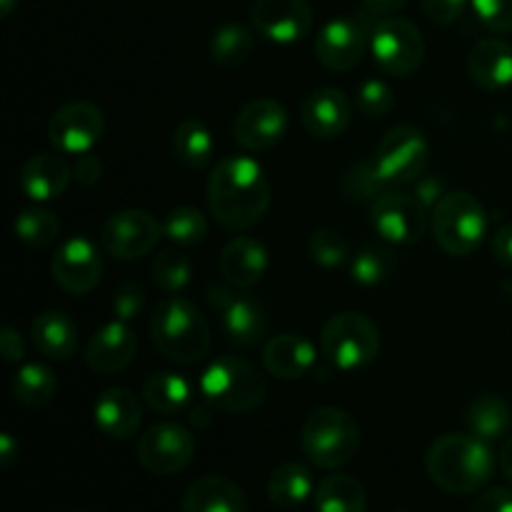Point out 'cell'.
Wrapping results in <instances>:
<instances>
[{
  "label": "cell",
  "instance_id": "1",
  "mask_svg": "<svg viewBox=\"0 0 512 512\" xmlns=\"http://www.w3.org/2000/svg\"><path fill=\"white\" fill-rule=\"evenodd\" d=\"M208 205L213 218L228 230H248L270 208V183L258 160L230 155L220 160L208 180Z\"/></svg>",
  "mask_w": 512,
  "mask_h": 512
},
{
  "label": "cell",
  "instance_id": "2",
  "mask_svg": "<svg viewBox=\"0 0 512 512\" xmlns=\"http://www.w3.org/2000/svg\"><path fill=\"white\" fill-rule=\"evenodd\" d=\"M425 470L440 490L453 495L478 493L495 473L490 443L473 433H448L425 453Z\"/></svg>",
  "mask_w": 512,
  "mask_h": 512
},
{
  "label": "cell",
  "instance_id": "3",
  "mask_svg": "<svg viewBox=\"0 0 512 512\" xmlns=\"http://www.w3.org/2000/svg\"><path fill=\"white\" fill-rule=\"evenodd\" d=\"M150 338L165 358L183 365L200 363L213 345L205 318L190 300L180 295H168L153 310Z\"/></svg>",
  "mask_w": 512,
  "mask_h": 512
},
{
  "label": "cell",
  "instance_id": "4",
  "mask_svg": "<svg viewBox=\"0 0 512 512\" xmlns=\"http://www.w3.org/2000/svg\"><path fill=\"white\" fill-rule=\"evenodd\" d=\"M300 448L315 468L338 470L358 455L360 428L348 410L318 408L305 418Z\"/></svg>",
  "mask_w": 512,
  "mask_h": 512
},
{
  "label": "cell",
  "instance_id": "5",
  "mask_svg": "<svg viewBox=\"0 0 512 512\" xmlns=\"http://www.w3.org/2000/svg\"><path fill=\"white\" fill-rule=\"evenodd\" d=\"M200 393L210 408L223 413H250L265 400V380L248 360L223 355L200 375Z\"/></svg>",
  "mask_w": 512,
  "mask_h": 512
},
{
  "label": "cell",
  "instance_id": "6",
  "mask_svg": "<svg viewBox=\"0 0 512 512\" xmlns=\"http://www.w3.org/2000/svg\"><path fill=\"white\" fill-rule=\"evenodd\" d=\"M430 230L445 253L463 258L483 243L488 215L475 195L448 193L430 213Z\"/></svg>",
  "mask_w": 512,
  "mask_h": 512
},
{
  "label": "cell",
  "instance_id": "7",
  "mask_svg": "<svg viewBox=\"0 0 512 512\" xmlns=\"http://www.w3.org/2000/svg\"><path fill=\"white\" fill-rule=\"evenodd\" d=\"M320 350L338 370H358L373 363L380 353V333L363 313H338L323 325Z\"/></svg>",
  "mask_w": 512,
  "mask_h": 512
},
{
  "label": "cell",
  "instance_id": "8",
  "mask_svg": "<svg viewBox=\"0 0 512 512\" xmlns=\"http://www.w3.org/2000/svg\"><path fill=\"white\" fill-rule=\"evenodd\" d=\"M370 53L385 73L408 78L423 65L425 40L410 20L393 15V18L380 20L373 28Z\"/></svg>",
  "mask_w": 512,
  "mask_h": 512
},
{
  "label": "cell",
  "instance_id": "9",
  "mask_svg": "<svg viewBox=\"0 0 512 512\" xmlns=\"http://www.w3.org/2000/svg\"><path fill=\"white\" fill-rule=\"evenodd\" d=\"M195 438L188 428L175 423H160L145 430L138 443V463L148 473L168 478L178 475L193 463Z\"/></svg>",
  "mask_w": 512,
  "mask_h": 512
},
{
  "label": "cell",
  "instance_id": "10",
  "mask_svg": "<svg viewBox=\"0 0 512 512\" xmlns=\"http://www.w3.org/2000/svg\"><path fill=\"white\" fill-rule=\"evenodd\" d=\"M105 133V115L98 105L75 100L53 113L48 123V138L58 153L83 155L95 148Z\"/></svg>",
  "mask_w": 512,
  "mask_h": 512
},
{
  "label": "cell",
  "instance_id": "11",
  "mask_svg": "<svg viewBox=\"0 0 512 512\" xmlns=\"http://www.w3.org/2000/svg\"><path fill=\"white\" fill-rule=\"evenodd\" d=\"M430 210L415 195L388 190L370 203V220L373 228L388 243L413 245L418 243L428 228Z\"/></svg>",
  "mask_w": 512,
  "mask_h": 512
},
{
  "label": "cell",
  "instance_id": "12",
  "mask_svg": "<svg viewBox=\"0 0 512 512\" xmlns=\"http://www.w3.org/2000/svg\"><path fill=\"white\" fill-rule=\"evenodd\" d=\"M163 225L148 210H120L105 220L100 243L105 253L118 260H138L158 245Z\"/></svg>",
  "mask_w": 512,
  "mask_h": 512
},
{
  "label": "cell",
  "instance_id": "13",
  "mask_svg": "<svg viewBox=\"0 0 512 512\" xmlns=\"http://www.w3.org/2000/svg\"><path fill=\"white\" fill-rule=\"evenodd\" d=\"M428 155L430 148L425 135L413 125H398L385 133L375 160L390 183H415L423 178Z\"/></svg>",
  "mask_w": 512,
  "mask_h": 512
},
{
  "label": "cell",
  "instance_id": "14",
  "mask_svg": "<svg viewBox=\"0 0 512 512\" xmlns=\"http://www.w3.org/2000/svg\"><path fill=\"white\" fill-rule=\"evenodd\" d=\"M208 303L218 313L223 333L228 335L230 343L250 348V345L260 343V338L268 330V318H265L263 305L255 298L235 295L233 290L213 285V288H208Z\"/></svg>",
  "mask_w": 512,
  "mask_h": 512
},
{
  "label": "cell",
  "instance_id": "15",
  "mask_svg": "<svg viewBox=\"0 0 512 512\" xmlns=\"http://www.w3.org/2000/svg\"><path fill=\"white\" fill-rule=\"evenodd\" d=\"M250 20L263 38L290 45L310 33L313 8L308 0H253Z\"/></svg>",
  "mask_w": 512,
  "mask_h": 512
},
{
  "label": "cell",
  "instance_id": "16",
  "mask_svg": "<svg viewBox=\"0 0 512 512\" xmlns=\"http://www.w3.org/2000/svg\"><path fill=\"white\" fill-rule=\"evenodd\" d=\"M288 130V113L285 105L273 98H255L240 108L235 115L233 135L245 150H270L285 138Z\"/></svg>",
  "mask_w": 512,
  "mask_h": 512
},
{
  "label": "cell",
  "instance_id": "17",
  "mask_svg": "<svg viewBox=\"0 0 512 512\" xmlns=\"http://www.w3.org/2000/svg\"><path fill=\"white\" fill-rule=\"evenodd\" d=\"M53 280L70 295H85L100 283L103 258L88 238H70L55 250Z\"/></svg>",
  "mask_w": 512,
  "mask_h": 512
},
{
  "label": "cell",
  "instance_id": "18",
  "mask_svg": "<svg viewBox=\"0 0 512 512\" xmlns=\"http://www.w3.org/2000/svg\"><path fill=\"white\" fill-rule=\"evenodd\" d=\"M138 353V335L128 323L113 320L95 330L85 345V363L100 375H113L128 368Z\"/></svg>",
  "mask_w": 512,
  "mask_h": 512
},
{
  "label": "cell",
  "instance_id": "19",
  "mask_svg": "<svg viewBox=\"0 0 512 512\" xmlns=\"http://www.w3.org/2000/svg\"><path fill=\"white\" fill-rule=\"evenodd\" d=\"M365 30L353 18L328 20L315 38V55L330 70H353L363 60Z\"/></svg>",
  "mask_w": 512,
  "mask_h": 512
},
{
  "label": "cell",
  "instance_id": "20",
  "mask_svg": "<svg viewBox=\"0 0 512 512\" xmlns=\"http://www.w3.org/2000/svg\"><path fill=\"white\" fill-rule=\"evenodd\" d=\"M300 118H303L305 130L313 138L330 140L345 133L350 118H353V108H350V100L345 98L343 90L320 88L305 98Z\"/></svg>",
  "mask_w": 512,
  "mask_h": 512
},
{
  "label": "cell",
  "instance_id": "21",
  "mask_svg": "<svg viewBox=\"0 0 512 512\" xmlns=\"http://www.w3.org/2000/svg\"><path fill=\"white\" fill-rule=\"evenodd\" d=\"M93 418L103 435L113 440H128L138 433L143 408L138 395L130 393L128 388H108L95 400Z\"/></svg>",
  "mask_w": 512,
  "mask_h": 512
},
{
  "label": "cell",
  "instance_id": "22",
  "mask_svg": "<svg viewBox=\"0 0 512 512\" xmlns=\"http://www.w3.org/2000/svg\"><path fill=\"white\" fill-rule=\"evenodd\" d=\"M70 178H73V168L58 153H40L20 168L18 183L30 200L48 203L68 190Z\"/></svg>",
  "mask_w": 512,
  "mask_h": 512
},
{
  "label": "cell",
  "instance_id": "23",
  "mask_svg": "<svg viewBox=\"0 0 512 512\" xmlns=\"http://www.w3.org/2000/svg\"><path fill=\"white\" fill-rule=\"evenodd\" d=\"M183 512H250L248 498L233 480L205 475L188 485L180 500Z\"/></svg>",
  "mask_w": 512,
  "mask_h": 512
},
{
  "label": "cell",
  "instance_id": "24",
  "mask_svg": "<svg viewBox=\"0 0 512 512\" xmlns=\"http://www.w3.org/2000/svg\"><path fill=\"white\" fill-rule=\"evenodd\" d=\"M265 270H268V250L260 240L248 235L230 240L220 253V275L235 288H250L263 278Z\"/></svg>",
  "mask_w": 512,
  "mask_h": 512
},
{
  "label": "cell",
  "instance_id": "25",
  "mask_svg": "<svg viewBox=\"0 0 512 512\" xmlns=\"http://www.w3.org/2000/svg\"><path fill=\"white\" fill-rule=\"evenodd\" d=\"M263 363L268 373L280 380L305 378L315 365V348L310 340L295 333L275 335L265 343Z\"/></svg>",
  "mask_w": 512,
  "mask_h": 512
},
{
  "label": "cell",
  "instance_id": "26",
  "mask_svg": "<svg viewBox=\"0 0 512 512\" xmlns=\"http://www.w3.org/2000/svg\"><path fill=\"white\" fill-rule=\"evenodd\" d=\"M470 78L485 90H503L512 85V48L500 38H485L468 55Z\"/></svg>",
  "mask_w": 512,
  "mask_h": 512
},
{
  "label": "cell",
  "instance_id": "27",
  "mask_svg": "<svg viewBox=\"0 0 512 512\" xmlns=\"http://www.w3.org/2000/svg\"><path fill=\"white\" fill-rule=\"evenodd\" d=\"M30 335L38 353L48 360H68L78 348V328L68 315L58 310L40 313L30 325Z\"/></svg>",
  "mask_w": 512,
  "mask_h": 512
},
{
  "label": "cell",
  "instance_id": "28",
  "mask_svg": "<svg viewBox=\"0 0 512 512\" xmlns=\"http://www.w3.org/2000/svg\"><path fill=\"white\" fill-rule=\"evenodd\" d=\"M143 400L153 413L178 415L193 400V388L183 375L153 373L143 383Z\"/></svg>",
  "mask_w": 512,
  "mask_h": 512
},
{
  "label": "cell",
  "instance_id": "29",
  "mask_svg": "<svg viewBox=\"0 0 512 512\" xmlns=\"http://www.w3.org/2000/svg\"><path fill=\"white\" fill-rule=\"evenodd\" d=\"M315 510L318 512H365L368 493L353 475H328L315 488Z\"/></svg>",
  "mask_w": 512,
  "mask_h": 512
},
{
  "label": "cell",
  "instance_id": "30",
  "mask_svg": "<svg viewBox=\"0 0 512 512\" xmlns=\"http://www.w3.org/2000/svg\"><path fill=\"white\" fill-rule=\"evenodd\" d=\"M313 495V475L300 463H283L270 473L268 498L283 510L300 508Z\"/></svg>",
  "mask_w": 512,
  "mask_h": 512
},
{
  "label": "cell",
  "instance_id": "31",
  "mask_svg": "<svg viewBox=\"0 0 512 512\" xmlns=\"http://www.w3.org/2000/svg\"><path fill=\"white\" fill-rule=\"evenodd\" d=\"M512 410L498 395H483L468 408V428L485 443H495L510 430Z\"/></svg>",
  "mask_w": 512,
  "mask_h": 512
},
{
  "label": "cell",
  "instance_id": "32",
  "mask_svg": "<svg viewBox=\"0 0 512 512\" xmlns=\"http://www.w3.org/2000/svg\"><path fill=\"white\" fill-rule=\"evenodd\" d=\"M173 150L175 155H178L180 163H185L188 168H205L215 153L213 133H210L208 125L200 123V120H183L173 133Z\"/></svg>",
  "mask_w": 512,
  "mask_h": 512
},
{
  "label": "cell",
  "instance_id": "33",
  "mask_svg": "<svg viewBox=\"0 0 512 512\" xmlns=\"http://www.w3.org/2000/svg\"><path fill=\"white\" fill-rule=\"evenodd\" d=\"M255 48L253 33L240 23H225L220 25L210 40V55L213 63L223 65V68H240L250 60Z\"/></svg>",
  "mask_w": 512,
  "mask_h": 512
},
{
  "label": "cell",
  "instance_id": "34",
  "mask_svg": "<svg viewBox=\"0 0 512 512\" xmlns=\"http://www.w3.org/2000/svg\"><path fill=\"white\" fill-rule=\"evenodd\" d=\"M58 380L50 368L40 363H28L15 373L13 395L25 408H43L55 398Z\"/></svg>",
  "mask_w": 512,
  "mask_h": 512
},
{
  "label": "cell",
  "instance_id": "35",
  "mask_svg": "<svg viewBox=\"0 0 512 512\" xmlns=\"http://www.w3.org/2000/svg\"><path fill=\"white\" fill-rule=\"evenodd\" d=\"M60 230V220L43 208H25L15 218V235L30 248H48L60 238Z\"/></svg>",
  "mask_w": 512,
  "mask_h": 512
},
{
  "label": "cell",
  "instance_id": "36",
  "mask_svg": "<svg viewBox=\"0 0 512 512\" xmlns=\"http://www.w3.org/2000/svg\"><path fill=\"white\" fill-rule=\"evenodd\" d=\"M390 180L385 178V173L380 170L378 160H365V163L353 165V168L345 173L343 178V190L350 200L355 203H365L370 200L373 203L375 198H380L383 193H388Z\"/></svg>",
  "mask_w": 512,
  "mask_h": 512
},
{
  "label": "cell",
  "instance_id": "37",
  "mask_svg": "<svg viewBox=\"0 0 512 512\" xmlns=\"http://www.w3.org/2000/svg\"><path fill=\"white\" fill-rule=\"evenodd\" d=\"M163 233L165 238L173 240L175 245H198L203 243L205 235H208V223H205V215L198 208H190V205H180V208L170 210L163 220Z\"/></svg>",
  "mask_w": 512,
  "mask_h": 512
},
{
  "label": "cell",
  "instance_id": "38",
  "mask_svg": "<svg viewBox=\"0 0 512 512\" xmlns=\"http://www.w3.org/2000/svg\"><path fill=\"white\" fill-rule=\"evenodd\" d=\"M190 260L183 253L173 248L160 250L158 258L153 260V280L158 288H163L168 295L180 293V290L188 288L190 283Z\"/></svg>",
  "mask_w": 512,
  "mask_h": 512
},
{
  "label": "cell",
  "instance_id": "39",
  "mask_svg": "<svg viewBox=\"0 0 512 512\" xmlns=\"http://www.w3.org/2000/svg\"><path fill=\"white\" fill-rule=\"evenodd\" d=\"M395 255L388 248H365L360 250L350 265V275L360 285H380L393 275Z\"/></svg>",
  "mask_w": 512,
  "mask_h": 512
},
{
  "label": "cell",
  "instance_id": "40",
  "mask_svg": "<svg viewBox=\"0 0 512 512\" xmlns=\"http://www.w3.org/2000/svg\"><path fill=\"white\" fill-rule=\"evenodd\" d=\"M308 255L320 268H338L348 260L350 245L338 230L320 228L308 238Z\"/></svg>",
  "mask_w": 512,
  "mask_h": 512
},
{
  "label": "cell",
  "instance_id": "41",
  "mask_svg": "<svg viewBox=\"0 0 512 512\" xmlns=\"http://www.w3.org/2000/svg\"><path fill=\"white\" fill-rule=\"evenodd\" d=\"M395 103L393 90L383 80H365L358 88V108L368 118H383L390 113Z\"/></svg>",
  "mask_w": 512,
  "mask_h": 512
},
{
  "label": "cell",
  "instance_id": "42",
  "mask_svg": "<svg viewBox=\"0 0 512 512\" xmlns=\"http://www.w3.org/2000/svg\"><path fill=\"white\" fill-rule=\"evenodd\" d=\"M470 3L485 28L495 30V33L512 30V0H470Z\"/></svg>",
  "mask_w": 512,
  "mask_h": 512
},
{
  "label": "cell",
  "instance_id": "43",
  "mask_svg": "<svg viewBox=\"0 0 512 512\" xmlns=\"http://www.w3.org/2000/svg\"><path fill=\"white\" fill-rule=\"evenodd\" d=\"M145 305V290L138 283H123L113 295V315L115 320L130 323L140 315Z\"/></svg>",
  "mask_w": 512,
  "mask_h": 512
},
{
  "label": "cell",
  "instance_id": "44",
  "mask_svg": "<svg viewBox=\"0 0 512 512\" xmlns=\"http://www.w3.org/2000/svg\"><path fill=\"white\" fill-rule=\"evenodd\" d=\"M468 0H423V10L435 25H453L463 15Z\"/></svg>",
  "mask_w": 512,
  "mask_h": 512
},
{
  "label": "cell",
  "instance_id": "45",
  "mask_svg": "<svg viewBox=\"0 0 512 512\" xmlns=\"http://www.w3.org/2000/svg\"><path fill=\"white\" fill-rule=\"evenodd\" d=\"M413 195L433 213L435 205L448 195V185H445V180L440 175H423V178L415 180Z\"/></svg>",
  "mask_w": 512,
  "mask_h": 512
},
{
  "label": "cell",
  "instance_id": "46",
  "mask_svg": "<svg viewBox=\"0 0 512 512\" xmlns=\"http://www.w3.org/2000/svg\"><path fill=\"white\" fill-rule=\"evenodd\" d=\"M468 512H512V490L490 488L470 505Z\"/></svg>",
  "mask_w": 512,
  "mask_h": 512
},
{
  "label": "cell",
  "instance_id": "47",
  "mask_svg": "<svg viewBox=\"0 0 512 512\" xmlns=\"http://www.w3.org/2000/svg\"><path fill=\"white\" fill-rule=\"evenodd\" d=\"M73 175L78 183L95 185L100 178H103V160H100L93 150H90V153L78 155V160H75L73 165Z\"/></svg>",
  "mask_w": 512,
  "mask_h": 512
},
{
  "label": "cell",
  "instance_id": "48",
  "mask_svg": "<svg viewBox=\"0 0 512 512\" xmlns=\"http://www.w3.org/2000/svg\"><path fill=\"white\" fill-rule=\"evenodd\" d=\"M405 3H408V0H360L363 13L368 15V18H378V20L393 18L395 13H400V10L405 8Z\"/></svg>",
  "mask_w": 512,
  "mask_h": 512
},
{
  "label": "cell",
  "instance_id": "49",
  "mask_svg": "<svg viewBox=\"0 0 512 512\" xmlns=\"http://www.w3.org/2000/svg\"><path fill=\"white\" fill-rule=\"evenodd\" d=\"M490 250L503 265L512 268V225H503L490 240Z\"/></svg>",
  "mask_w": 512,
  "mask_h": 512
},
{
  "label": "cell",
  "instance_id": "50",
  "mask_svg": "<svg viewBox=\"0 0 512 512\" xmlns=\"http://www.w3.org/2000/svg\"><path fill=\"white\" fill-rule=\"evenodd\" d=\"M0 353H3V358L8 360V363H18L25 355L23 340H20V335L15 333L13 328H5L3 333H0Z\"/></svg>",
  "mask_w": 512,
  "mask_h": 512
},
{
  "label": "cell",
  "instance_id": "51",
  "mask_svg": "<svg viewBox=\"0 0 512 512\" xmlns=\"http://www.w3.org/2000/svg\"><path fill=\"white\" fill-rule=\"evenodd\" d=\"M500 468H503V475L512 483V435L508 443L503 445V453H500Z\"/></svg>",
  "mask_w": 512,
  "mask_h": 512
},
{
  "label": "cell",
  "instance_id": "52",
  "mask_svg": "<svg viewBox=\"0 0 512 512\" xmlns=\"http://www.w3.org/2000/svg\"><path fill=\"white\" fill-rule=\"evenodd\" d=\"M13 455H15L13 438H10L8 433L0 435V460H3V465H8L10 460H13Z\"/></svg>",
  "mask_w": 512,
  "mask_h": 512
},
{
  "label": "cell",
  "instance_id": "53",
  "mask_svg": "<svg viewBox=\"0 0 512 512\" xmlns=\"http://www.w3.org/2000/svg\"><path fill=\"white\" fill-rule=\"evenodd\" d=\"M15 5H18V0H0V13H3V18H8L13 13Z\"/></svg>",
  "mask_w": 512,
  "mask_h": 512
},
{
  "label": "cell",
  "instance_id": "54",
  "mask_svg": "<svg viewBox=\"0 0 512 512\" xmlns=\"http://www.w3.org/2000/svg\"><path fill=\"white\" fill-rule=\"evenodd\" d=\"M208 413H210L208 408L195 410V413H193V423H195V425H200V428H203V425H208V418H205V415H208Z\"/></svg>",
  "mask_w": 512,
  "mask_h": 512
}]
</instances>
